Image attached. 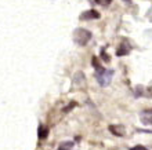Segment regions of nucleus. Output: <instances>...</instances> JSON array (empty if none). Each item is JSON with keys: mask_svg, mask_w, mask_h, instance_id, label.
<instances>
[{"mask_svg": "<svg viewBox=\"0 0 152 150\" xmlns=\"http://www.w3.org/2000/svg\"><path fill=\"white\" fill-rule=\"evenodd\" d=\"M112 76H113V70H105V72H102V73H96V79L100 86L107 87V86H109V83H111Z\"/></svg>", "mask_w": 152, "mask_h": 150, "instance_id": "obj_2", "label": "nucleus"}, {"mask_svg": "<svg viewBox=\"0 0 152 150\" xmlns=\"http://www.w3.org/2000/svg\"><path fill=\"white\" fill-rule=\"evenodd\" d=\"M142 114H147V116H148V117H145V116H141V121H142V124H145V125L151 124V125H152V116H149L148 112H142Z\"/></svg>", "mask_w": 152, "mask_h": 150, "instance_id": "obj_9", "label": "nucleus"}, {"mask_svg": "<svg viewBox=\"0 0 152 150\" xmlns=\"http://www.w3.org/2000/svg\"><path fill=\"white\" fill-rule=\"evenodd\" d=\"M130 150H148L145 146H142V145H137V146H134V147H132Z\"/></svg>", "mask_w": 152, "mask_h": 150, "instance_id": "obj_12", "label": "nucleus"}, {"mask_svg": "<svg viewBox=\"0 0 152 150\" xmlns=\"http://www.w3.org/2000/svg\"><path fill=\"white\" fill-rule=\"evenodd\" d=\"M96 3L101 4V6H109V3H111V0H96Z\"/></svg>", "mask_w": 152, "mask_h": 150, "instance_id": "obj_10", "label": "nucleus"}, {"mask_svg": "<svg viewBox=\"0 0 152 150\" xmlns=\"http://www.w3.org/2000/svg\"><path fill=\"white\" fill-rule=\"evenodd\" d=\"M84 75H83V72H77L75 75V77H73V83L76 84H83L84 83Z\"/></svg>", "mask_w": 152, "mask_h": 150, "instance_id": "obj_8", "label": "nucleus"}, {"mask_svg": "<svg viewBox=\"0 0 152 150\" xmlns=\"http://www.w3.org/2000/svg\"><path fill=\"white\" fill-rule=\"evenodd\" d=\"M100 12L97 11V10H87V11H84L80 14V20H98L100 18Z\"/></svg>", "mask_w": 152, "mask_h": 150, "instance_id": "obj_3", "label": "nucleus"}, {"mask_svg": "<svg viewBox=\"0 0 152 150\" xmlns=\"http://www.w3.org/2000/svg\"><path fill=\"white\" fill-rule=\"evenodd\" d=\"M73 40H75L76 44L79 46H86V44L91 40V32L87 30V29L79 28L73 32Z\"/></svg>", "mask_w": 152, "mask_h": 150, "instance_id": "obj_1", "label": "nucleus"}, {"mask_svg": "<svg viewBox=\"0 0 152 150\" xmlns=\"http://www.w3.org/2000/svg\"><path fill=\"white\" fill-rule=\"evenodd\" d=\"M73 146H75V143L72 141H65V142H61L58 145V149L57 150H72Z\"/></svg>", "mask_w": 152, "mask_h": 150, "instance_id": "obj_6", "label": "nucleus"}, {"mask_svg": "<svg viewBox=\"0 0 152 150\" xmlns=\"http://www.w3.org/2000/svg\"><path fill=\"white\" fill-rule=\"evenodd\" d=\"M129 51H130V46L127 44V41H123V43H122V46L119 47V50L116 51V55H118V57H123V55H126V54H129Z\"/></svg>", "mask_w": 152, "mask_h": 150, "instance_id": "obj_4", "label": "nucleus"}, {"mask_svg": "<svg viewBox=\"0 0 152 150\" xmlns=\"http://www.w3.org/2000/svg\"><path fill=\"white\" fill-rule=\"evenodd\" d=\"M76 106V103L75 102H71V103H69V106H66V107H65V109H64V113H66V112H69V110H71V109H73V107H75Z\"/></svg>", "mask_w": 152, "mask_h": 150, "instance_id": "obj_11", "label": "nucleus"}, {"mask_svg": "<svg viewBox=\"0 0 152 150\" xmlns=\"http://www.w3.org/2000/svg\"><path fill=\"white\" fill-rule=\"evenodd\" d=\"M48 135V128L44 125H39V128H37V136H39L40 141H43V139L47 138Z\"/></svg>", "mask_w": 152, "mask_h": 150, "instance_id": "obj_5", "label": "nucleus"}, {"mask_svg": "<svg viewBox=\"0 0 152 150\" xmlns=\"http://www.w3.org/2000/svg\"><path fill=\"white\" fill-rule=\"evenodd\" d=\"M109 131H111L112 134L118 135V136H122V135H124V130L122 128V127H119V125H111V127H109Z\"/></svg>", "mask_w": 152, "mask_h": 150, "instance_id": "obj_7", "label": "nucleus"}]
</instances>
